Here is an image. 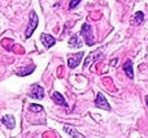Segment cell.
<instances>
[{
    "mask_svg": "<svg viewBox=\"0 0 148 138\" xmlns=\"http://www.w3.org/2000/svg\"><path fill=\"white\" fill-rule=\"evenodd\" d=\"M36 26H38V16L35 14V12H31L30 13V22H29V28L25 33V37L26 38H30L31 34L35 31Z\"/></svg>",
    "mask_w": 148,
    "mask_h": 138,
    "instance_id": "1",
    "label": "cell"
},
{
    "mask_svg": "<svg viewBox=\"0 0 148 138\" xmlns=\"http://www.w3.org/2000/svg\"><path fill=\"white\" fill-rule=\"evenodd\" d=\"M81 33H82V35L84 37V39H86V43L88 44V46H91V44L95 43V38H94V35H92V30H91V26H90V25L84 23V25L82 26Z\"/></svg>",
    "mask_w": 148,
    "mask_h": 138,
    "instance_id": "2",
    "label": "cell"
},
{
    "mask_svg": "<svg viewBox=\"0 0 148 138\" xmlns=\"http://www.w3.org/2000/svg\"><path fill=\"white\" fill-rule=\"evenodd\" d=\"M95 106H96L97 108H103V110H105V111H110L109 103H108L107 98H105L101 92H99V94L96 95V99H95Z\"/></svg>",
    "mask_w": 148,
    "mask_h": 138,
    "instance_id": "3",
    "label": "cell"
},
{
    "mask_svg": "<svg viewBox=\"0 0 148 138\" xmlns=\"http://www.w3.org/2000/svg\"><path fill=\"white\" fill-rule=\"evenodd\" d=\"M82 57H83V52H79V54L72 55V56H69V59H68V65H69L70 68L78 67V64L81 63Z\"/></svg>",
    "mask_w": 148,
    "mask_h": 138,
    "instance_id": "4",
    "label": "cell"
},
{
    "mask_svg": "<svg viewBox=\"0 0 148 138\" xmlns=\"http://www.w3.org/2000/svg\"><path fill=\"white\" fill-rule=\"evenodd\" d=\"M30 95H31V98H35V99H43V97H44L43 87H40L39 85L34 86L33 90H31V92H30Z\"/></svg>",
    "mask_w": 148,
    "mask_h": 138,
    "instance_id": "5",
    "label": "cell"
},
{
    "mask_svg": "<svg viewBox=\"0 0 148 138\" xmlns=\"http://www.w3.org/2000/svg\"><path fill=\"white\" fill-rule=\"evenodd\" d=\"M40 41H42V43H43L44 46L47 47V48L52 47V46L55 44V42H56L53 37L48 35V34H42V35H40Z\"/></svg>",
    "mask_w": 148,
    "mask_h": 138,
    "instance_id": "6",
    "label": "cell"
},
{
    "mask_svg": "<svg viewBox=\"0 0 148 138\" xmlns=\"http://www.w3.org/2000/svg\"><path fill=\"white\" fill-rule=\"evenodd\" d=\"M123 70H125L126 76L129 77V78L133 79L134 78V70H133V61L131 60H127V61L123 64Z\"/></svg>",
    "mask_w": 148,
    "mask_h": 138,
    "instance_id": "7",
    "label": "cell"
},
{
    "mask_svg": "<svg viewBox=\"0 0 148 138\" xmlns=\"http://www.w3.org/2000/svg\"><path fill=\"white\" fill-rule=\"evenodd\" d=\"M64 130L68 134H70V136H72L73 138H84V136H83V134H81V133H79L78 130H77V129H74L73 126L65 125V126H64Z\"/></svg>",
    "mask_w": 148,
    "mask_h": 138,
    "instance_id": "8",
    "label": "cell"
},
{
    "mask_svg": "<svg viewBox=\"0 0 148 138\" xmlns=\"http://www.w3.org/2000/svg\"><path fill=\"white\" fill-rule=\"evenodd\" d=\"M1 121H3V124H4L8 129H13V128H14V117H13V116H10V115L3 116Z\"/></svg>",
    "mask_w": 148,
    "mask_h": 138,
    "instance_id": "9",
    "label": "cell"
},
{
    "mask_svg": "<svg viewBox=\"0 0 148 138\" xmlns=\"http://www.w3.org/2000/svg\"><path fill=\"white\" fill-rule=\"evenodd\" d=\"M52 99H53V102L59 106H64V107L68 106L66 102H65V99H64V97H62L60 92H53V94H52Z\"/></svg>",
    "mask_w": 148,
    "mask_h": 138,
    "instance_id": "10",
    "label": "cell"
},
{
    "mask_svg": "<svg viewBox=\"0 0 148 138\" xmlns=\"http://www.w3.org/2000/svg\"><path fill=\"white\" fill-rule=\"evenodd\" d=\"M143 18H144L143 12H136L135 14H134V17L131 18V23H133V25H140V23L143 22Z\"/></svg>",
    "mask_w": 148,
    "mask_h": 138,
    "instance_id": "11",
    "label": "cell"
},
{
    "mask_svg": "<svg viewBox=\"0 0 148 138\" xmlns=\"http://www.w3.org/2000/svg\"><path fill=\"white\" fill-rule=\"evenodd\" d=\"M69 46L73 47V48H77V47H81L82 46V41L78 38L77 35H73L69 41Z\"/></svg>",
    "mask_w": 148,
    "mask_h": 138,
    "instance_id": "12",
    "label": "cell"
},
{
    "mask_svg": "<svg viewBox=\"0 0 148 138\" xmlns=\"http://www.w3.org/2000/svg\"><path fill=\"white\" fill-rule=\"evenodd\" d=\"M99 52H101V50H97V51H95L94 54H91V55H90V57L86 60V63H84V67H86V68L88 67V65H90V63H92V61H94V59H95V55H96V54H99Z\"/></svg>",
    "mask_w": 148,
    "mask_h": 138,
    "instance_id": "13",
    "label": "cell"
},
{
    "mask_svg": "<svg viewBox=\"0 0 148 138\" xmlns=\"http://www.w3.org/2000/svg\"><path fill=\"white\" fill-rule=\"evenodd\" d=\"M30 111H33V112H40V111H43V107L38 104H30Z\"/></svg>",
    "mask_w": 148,
    "mask_h": 138,
    "instance_id": "14",
    "label": "cell"
},
{
    "mask_svg": "<svg viewBox=\"0 0 148 138\" xmlns=\"http://www.w3.org/2000/svg\"><path fill=\"white\" fill-rule=\"evenodd\" d=\"M81 1V0H72V1H70V4H69V8L70 9H73V8H75L77 5H78V3Z\"/></svg>",
    "mask_w": 148,
    "mask_h": 138,
    "instance_id": "15",
    "label": "cell"
},
{
    "mask_svg": "<svg viewBox=\"0 0 148 138\" xmlns=\"http://www.w3.org/2000/svg\"><path fill=\"white\" fill-rule=\"evenodd\" d=\"M146 100H147V104H148V97H146Z\"/></svg>",
    "mask_w": 148,
    "mask_h": 138,
    "instance_id": "16",
    "label": "cell"
}]
</instances>
